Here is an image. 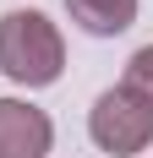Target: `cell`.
Returning a JSON list of instances; mask_svg holds the SVG:
<instances>
[{
  "instance_id": "obj_1",
  "label": "cell",
  "mask_w": 153,
  "mask_h": 158,
  "mask_svg": "<svg viewBox=\"0 0 153 158\" xmlns=\"http://www.w3.org/2000/svg\"><path fill=\"white\" fill-rule=\"evenodd\" d=\"M0 71L16 87H49L66 71V38L44 11H6L0 16Z\"/></svg>"
},
{
  "instance_id": "obj_2",
  "label": "cell",
  "mask_w": 153,
  "mask_h": 158,
  "mask_svg": "<svg viewBox=\"0 0 153 158\" xmlns=\"http://www.w3.org/2000/svg\"><path fill=\"white\" fill-rule=\"evenodd\" d=\"M88 136L104 147L109 158L142 153V147L153 142V104L137 98L126 82H120V87H109V93L93 98V109H88Z\"/></svg>"
},
{
  "instance_id": "obj_3",
  "label": "cell",
  "mask_w": 153,
  "mask_h": 158,
  "mask_svg": "<svg viewBox=\"0 0 153 158\" xmlns=\"http://www.w3.org/2000/svg\"><path fill=\"white\" fill-rule=\"evenodd\" d=\"M49 147H55L49 114L22 98H0V158H44Z\"/></svg>"
},
{
  "instance_id": "obj_4",
  "label": "cell",
  "mask_w": 153,
  "mask_h": 158,
  "mask_svg": "<svg viewBox=\"0 0 153 158\" xmlns=\"http://www.w3.org/2000/svg\"><path fill=\"white\" fill-rule=\"evenodd\" d=\"M66 11H71V22L82 33L115 38V33H126L137 22V0H66Z\"/></svg>"
},
{
  "instance_id": "obj_5",
  "label": "cell",
  "mask_w": 153,
  "mask_h": 158,
  "mask_svg": "<svg viewBox=\"0 0 153 158\" xmlns=\"http://www.w3.org/2000/svg\"><path fill=\"white\" fill-rule=\"evenodd\" d=\"M126 87H131L137 98H148V104H153V44H142L137 55L126 60Z\"/></svg>"
}]
</instances>
